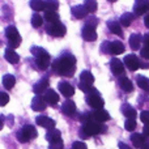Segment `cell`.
Wrapping results in <instances>:
<instances>
[{
    "instance_id": "ffe728a7",
    "label": "cell",
    "mask_w": 149,
    "mask_h": 149,
    "mask_svg": "<svg viewBox=\"0 0 149 149\" xmlns=\"http://www.w3.org/2000/svg\"><path fill=\"white\" fill-rule=\"evenodd\" d=\"M4 58H5V60H7L8 63H10V64H16V63H18V60H20V56H18V54L13 49H10V47L5 50Z\"/></svg>"
},
{
    "instance_id": "83f0119b",
    "label": "cell",
    "mask_w": 149,
    "mask_h": 149,
    "mask_svg": "<svg viewBox=\"0 0 149 149\" xmlns=\"http://www.w3.org/2000/svg\"><path fill=\"white\" fill-rule=\"evenodd\" d=\"M135 17H136V16H135L134 13L127 12V13H124V15L120 17V21H119V22H120L122 26H126V28H127V26H130L132 24V21L135 20Z\"/></svg>"
},
{
    "instance_id": "f6af8a7d",
    "label": "cell",
    "mask_w": 149,
    "mask_h": 149,
    "mask_svg": "<svg viewBox=\"0 0 149 149\" xmlns=\"http://www.w3.org/2000/svg\"><path fill=\"white\" fill-rule=\"evenodd\" d=\"M140 55H141V58H144V59L149 60V47L145 46L144 49H141V51H140Z\"/></svg>"
},
{
    "instance_id": "2e32d148",
    "label": "cell",
    "mask_w": 149,
    "mask_h": 149,
    "mask_svg": "<svg viewBox=\"0 0 149 149\" xmlns=\"http://www.w3.org/2000/svg\"><path fill=\"white\" fill-rule=\"evenodd\" d=\"M47 88H49V79H42V80H39L38 82H37L36 85L33 86V92L36 93L37 95H39V94H42V93H46L47 92Z\"/></svg>"
},
{
    "instance_id": "ac0fdd59",
    "label": "cell",
    "mask_w": 149,
    "mask_h": 149,
    "mask_svg": "<svg viewBox=\"0 0 149 149\" xmlns=\"http://www.w3.org/2000/svg\"><path fill=\"white\" fill-rule=\"evenodd\" d=\"M110 68H111V72H113L114 74H122L124 72V64L119 59H116V58L111 59Z\"/></svg>"
},
{
    "instance_id": "e575fe53",
    "label": "cell",
    "mask_w": 149,
    "mask_h": 149,
    "mask_svg": "<svg viewBox=\"0 0 149 149\" xmlns=\"http://www.w3.org/2000/svg\"><path fill=\"white\" fill-rule=\"evenodd\" d=\"M84 5L86 7L89 13H94L97 10V0H85Z\"/></svg>"
},
{
    "instance_id": "3957f363",
    "label": "cell",
    "mask_w": 149,
    "mask_h": 149,
    "mask_svg": "<svg viewBox=\"0 0 149 149\" xmlns=\"http://www.w3.org/2000/svg\"><path fill=\"white\" fill-rule=\"evenodd\" d=\"M105 131H106V128L101 123L94 122V120H89L80 130V136H81L82 139H88V137L94 136V135H98V134H102V132H105Z\"/></svg>"
},
{
    "instance_id": "4dcf8cb0",
    "label": "cell",
    "mask_w": 149,
    "mask_h": 149,
    "mask_svg": "<svg viewBox=\"0 0 149 149\" xmlns=\"http://www.w3.org/2000/svg\"><path fill=\"white\" fill-rule=\"evenodd\" d=\"M30 7L36 12H39V10L46 9V3L43 0H30Z\"/></svg>"
},
{
    "instance_id": "ab89813d",
    "label": "cell",
    "mask_w": 149,
    "mask_h": 149,
    "mask_svg": "<svg viewBox=\"0 0 149 149\" xmlns=\"http://www.w3.org/2000/svg\"><path fill=\"white\" fill-rule=\"evenodd\" d=\"M110 46H111V42L105 41L101 45V51H102L103 54H110Z\"/></svg>"
},
{
    "instance_id": "5bb4252c",
    "label": "cell",
    "mask_w": 149,
    "mask_h": 149,
    "mask_svg": "<svg viewBox=\"0 0 149 149\" xmlns=\"http://www.w3.org/2000/svg\"><path fill=\"white\" fill-rule=\"evenodd\" d=\"M58 88H59V92L62 93V94L64 95V97H67V98L72 97V95L74 94V89H73V86L70 84V82L62 81V82H59Z\"/></svg>"
},
{
    "instance_id": "7bdbcfd3",
    "label": "cell",
    "mask_w": 149,
    "mask_h": 149,
    "mask_svg": "<svg viewBox=\"0 0 149 149\" xmlns=\"http://www.w3.org/2000/svg\"><path fill=\"white\" fill-rule=\"evenodd\" d=\"M140 119L144 124H149V111H143L140 114Z\"/></svg>"
},
{
    "instance_id": "e0dca14e",
    "label": "cell",
    "mask_w": 149,
    "mask_h": 149,
    "mask_svg": "<svg viewBox=\"0 0 149 149\" xmlns=\"http://www.w3.org/2000/svg\"><path fill=\"white\" fill-rule=\"evenodd\" d=\"M62 113L67 116H72L74 113H76V105H74L73 101L67 100L62 106Z\"/></svg>"
},
{
    "instance_id": "5b68a950",
    "label": "cell",
    "mask_w": 149,
    "mask_h": 149,
    "mask_svg": "<svg viewBox=\"0 0 149 149\" xmlns=\"http://www.w3.org/2000/svg\"><path fill=\"white\" fill-rule=\"evenodd\" d=\"M86 102H88V105H89L90 107H93L94 110H101V109L103 107V105H105L102 97H101L100 93L95 89H93L89 94H86Z\"/></svg>"
},
{
    "instance_id": "ee69618b",
    "label": "cell",
    "mask_w": 149,
    "mask_h": 149,
    "mask_svg": "<svg viewBox=\"0 0 149 149\" xmlns=\"http://www.w3.org/2000/svg\"><path fill=\"white\" fill-rule=\"evenodd\" d=\"M72 149H88V147L82 141H74L72 144Z\"/></svg>"
},
{
    "instance_id": "f1b7e54d",
    "label": "cell",
    "mask_w": 149,
    "mask_h": 149,
    "mask_svg": "<svg viewBox=\"0 0 149 149\" xmlns=\"http://www.w3.org/2000/svg\"><path fill=\"white\" fill-rule=\"evenodd\" d=\"M80 82L92 85L93 82H94V77H93L92 72H89V71H82L81 74H80Z\"/></svg>"
},
{
    "instance_id": "7c38bea8",
    "label": "cell",
    "mask_w": 149,
    "mask_h": 149,
    "mask_svg": "<svg viewBox=\"0 0 149 149\" xmlns=\"http://www.w3.org/2000/svg\"><path fill=\"white\" fill-rule=\"evenodd\" d=\"M47 106V102L43 97L41 95H36V97L31 100V109L34 111H43Z\"/></svg>"
},
{
    "instance_id": "74e56055",
    "label": "cell",
    "mask_w": 149,
    "mask_h": 149,
    "mask_svg": "<svg viewBox=\"0 0 149 149\" xmlns=\"http://www.w3.org/2000/svg\"><path fill=\"white\" fill-rule=\"evenodd\" d=\"M136 120L135 119H127L126 122H124V128L127 130V131H135L136 130Z\"/></svg>"
},
{
    "instance_id": "8d00e7d4",
    "label": "cell",
    "mask_w": 149,
    "mask_h": 149,
    "mask_svg": "<svg viewBox=\"0 0 149 149\" xmlns=\"http://www.w3.org/2000/svg\"><path fill=\"white\" fill-rule=\"evenodd\" d=\"M98 18L94 17V16H90V17H86V22H85V26L88 28H92V29H95V26L98 25Z\"/></svg>"
},
{
    "instance_id": "836d02e7",
    "label": "cell",
    "mask_w": 149,
    "mask_h": 149,
    "mask_svg": "<svg viewBox=\"0 0 149 149\" xmlns=\"http://www.w3.org/2000/svg\"><path fill=\"white\" fill-rule=\"evenodd\" d=\"M42 24H43V18H42V16L39 15V13H34L33 16H31V25L34 26L36 29L41 28Z\"/></svg>"
},
{
    "instance_id": "d590c367",
    "label": "cell",
    "mask_w": 149,
    "mask_h": 149,
    "mask_svg": "<svg viewBox=\"0 0 149 149\" xmlns=\"http://www.w3.org/2000/svg\"><path fill=\"white\" fill-rule=\"evenodd\" d=\"M46 10H54L56 12V9L59 8V1L58 0H46Z\"/></svg>"
},
{
    "instance_id": "8fae6325",
    "label": "cell",
    "mask_w": 149,
    "mask_h": 149,
    "mask_svg": "<svg viewBox=\"0 0 149 149\" xmlns=\"http://www.w3.org/2000/svg\"><path fill=\"white\" fill-rule=\"evenodd\" d=\"M147 9H149V1L148 0H136L134 5V12L135 16H141L147 12Z\"/></svg>"
},
{
    "instance_id": "c3c4849f",
    "label": "cell",
    "mask_w": 149,
    "mask_h": 149,
    "mask_svg": "<svg viewBox=\"0 0 149 149\" xmlns=\"http://www.w3.org/2000/svg\"><path fill=\"white\" fill-rule=\"evenodd\" d=\"M119 149H132L130 148L127 144H124V143H119Z\"/></svg>"
},
{
    "instance_id": "d4e9b609",
    "label": "cell",
    "mask_w": 149,
    "mask_h": 149,
    "mask_svg": "<svg viewBox=\"0 0 149 149\" xmlns=\"http://www.w3.org/2000/svg\"><path fill=\"white\" fill-rule=\"evenodd\" d=\"M143 39L144 38H143L140 34H132V36L130 37V47H131L132 50H139Z\"/></svg>"
},
{
    "instance_id": "1f68e13d",
    "label": "cell",
    "mask_w": 149,
    "mask_h": 149,
    "mask_svg": "<svg viewBox=\"0 0 149 149\" xmlns=\"http://www.w3.org/2000/svg\"><path fill=\"white\" fill-rule=\"evenodd\" d=\"M137 85L140 89H143L145 93H149V79L144 76H139L137 77Z\"/></svg>"
},
{
    "instance_id": "7402d4cb",
    "label": "cell",
    "mask_w": 149,
    "mask_h": 149,
    "mask_svg": "<svg viewBox=\"0 0 149 149\" xmlns=\"http://www.w3.org/2000/svg\"><path fill=\"white\" fill-rule=\"evenodd\" d=\"M107 28H109V30H110L113 34H116V36H120V37L123 36L120 22H118V21H115V20L109 21V22H107Z\"/></svg>"
},
{
    "instance_id": "60d3db41",
    "label": "cell",
    "mask_w": 149,
    "mask_h": 149,
    "mask_svg": "<svg viewBox=\"0 0 149 149\" xmlns=\"http://www.w3.org/2000/svg\"><path fill=\"white\" fill-rule=\"evenodd\" d=\"M8 101H9V95H8L7 93H4V92L0 93V105L5 106L8 103Z\"/></svg>"
},
{
    "instance_id": "7dc6e473",
    "label": "cell",
    "mask_w": 149,
    "mask_h": 149,
    "mask_svg": "<svg viewBox=\"0 0 149 149\" xmlns=\"http://www.w3.org/2000/svg\"><path fill=\"white\" fill-rule=\"evenodd\" d=\"M143 41H144L145 46H148V47H149V33H148V34H145V36H144V39H143Z\"/></svg>"
},
{
    "instance_id": "52a82bcc",
    "label": "cell",
    "mask_w": 149,
    "mask_h": 149,
    "mask_svg": "<svg viewBox=\"0 0 149 149\" xmlns=\"http://www.w3.org/2000/svg\"><path fill=\"white\" fill-rule=\"evenodd\" d=\"M46 31H47V34H50L52 37H63L65 34V31H67V29H65L64 24L58 21V22L49 24L46 26Z\"/></svg>"
},
{
    "instance_id": "30bf717a",
    "label": "cell",
    "mask_w": 149,
    "mask_h": 149,
    "mask_svg": "<svg viewBox=\"0 0 149 149\" xmlns=\"http://www.w3.org/2000/svg\"><path fill=\"white\" fill-rule=\"evenodd\" d=\"M90 114H92V120L98 122V123H103V122H107L109 119H110V114H109L106 110H103V109L95 110Z\"/></svg>"
},
{
    "instance_id": "816d5d0a",
    "label": "cell",
    "mask_w": 149,
    "mask_h": 149,
    "mask_svg": "<svg viewBox=\"0 0 149 149\" xmlns=\"http://www.w3.org/2000/svg\"><path fill=\"white\" fill-rule=\"evenodd\" d=\"M109 1H111V3H114V1H116V0H109Z\"/></svg>"
},
{
    "instance_id": "4316f807",
    "label": "cell",
    "mask_w": 149,
    "mask_h": 149,
    "mask_svg": "<svg viewBox=\"0 0 149 149\" xmlns=\"http://www.w3.org/2000/svg\"><path fill=\"white\" fill-rule=\"evenodd\" d=\"M131 141H132V144H134V147L141 148L143 145L145 144V137H144V135H141V134H132Z\"/></svg>"
},
{
    "instance_id": "9a60e30c",
    "label": "cell",
    "mask_w": 149,
    "mask_h": 149,
    "mask_svg": "<svg viewBox=\"0 0 149 149\" xmlns=\"http://www.w3.org/2000/svg\"><path fill=\"white\" fill-rule=\"evenodd\" d=\"M81 37L84 41L86 42H93L97 39V33H95V29L88 28V26H84L81 30Z\"/></svg>"
},
{
    "instance_id": "d6a6232c",
    "label": "cell",
    "mask_w": 149,
    "mask_h": 149,
    "mask_svg": "<svg viewBox=\"0 0 149 149\" xmlns=\"http://www.w3.org/2000/svg\"><path fill=\"white\" fill-rule=\"evenodd\" d=\"M45 20L49 21L50 24L58 22V21H59V16H58V13L54 12V10H46V12H45Z\"/></svg>"
},
{
    "instance_id": "bcb514c9",
    "label": "cell",
    "mask_w": 149,
    "mask_h": 149,
    "mask_svg": "<svg viewBox=\"0 0 149 149\" xmlns=\"http://www.w3.org/2000/svg\"><path fill=\"white\" fill-rule=\"evenodd\" d=\"M143 131H144V136H149V124H145Z\"/></svg>"
},
{
    "instance_id": "9c48e42d",
    "label": "cell",
    "mask_w": 149,
    "mask_h": 149,
    "mask_svg": "<svg viewBox=\"0 0 149 149\" xmlns=\"http://www.w3.org/2000/svg\"><path fill=\"white\" fill-rule=\"evenodd\" d=\"M36 123L38 124V126L43 127V128H47V130H54L55 128V120L51 118H49V116H37L36 119Z\"/></svg>"
},
{
    "instance_id": "cb8c5ba5",
    "label": "cell",
    "mask_w": 149,
    "mask_h": 149,
    "mask_svg": "<svg viewBox=\"0 0 149 149\" xmlns=\"http://www.w3.org/2000/svg\"><path fill=\"white\" fill-rule=\"evenodd\" d=\"M122 113L124 116H127V119H135L136 118V110L132 107L128 103H124L122 105Z\"/></svg>"
},
{
    "instance_id": "7a4b0ae2",
    "label": "cell",
    "mask_w": 149,
    "mask_h": 149,
    "mask_svg": "<svg viewBox=\"0 0 149 149\" xmlns=\"http://www.w3.org/2000/svg\"><path fill=\"white\" fill-rule=\"evenodd\" d=\"M31 54L36 56V64L39 70L45 71L50 67V63H51V59H50V55L46 50H43L42 47H31Z\"/></svg>"
},
{
    "instance_id": "603a6c76",
    "label": "cell",
    "mask_w": 149,
    "mask_h": 149,
    "mask_svg": "<svg viewBox=\"0 0 149 149\" xmlns=\"http://www.w3.org/2000/svg\"><path fill=\"white\" fill-rule=\"evenodd\" d=\"M46 139H47V141H50V143L59 141V140H62V132L56 128L49 130V132L46 134Z\"/></svg>"
},
{
    "instance_id": "f907efd6",
    "label": "cell",
    "mask_w": 149,
    "mask_h": 149,
    "mask_svg": "<svg viewBox=\"0 0 149 149\" xmlns=\"http://www.w3.org/2000/svg\"><path fill=\"white\" fill-rule=\"evenodd\" d=\"M141 149H149V143H148V141H145V144L141 147Z\"/></svg>"
},
{
    "instance_id": "f546056e",
    "label": "cell",
    "mask_w": 149,
    "mask_h": 149,
    "mask_svg": "<svg viewBox=\"0 0 149 149\" xmlns=\"http://www.w3.org/2000/svg\"><path fill=\"white\" fill-rule=\"evenodd\" d=\"M15 84H16V79L13 74H5L3 77V86L5 89H12L15 86Z\"/></svg>"
},
{
    "instance_id": "d6986e66",
    "label": "cell",
    "mask_w": 149,
    "mask_h": 149,
    "mask_svg": "<svg viewBox=\"0 0 149 149\" xmlns=\"http://www.w3.org/2000/svg\"><path fill=\"white\" fill-rule=\"evenodd\" d=\"M43 98L46 100V102L49 103V105H51V106L56 105V103L59 102V95H58V93L55 92V90H52V89H47V92L45 93Z\"/></svg>"
},
{
    "instance_id": "681fc988",
    "label": "cell",
    "mask_w": 149,
    "mask_h": 149,
    "mask_svg": "<svg viewBox=\"0 0 149 149\" xmlns=\"http://www.w3.org/2000/svg\"><path fill=\"white\" fill-rule=\"evenodd\" d=\"M144 24H145V26H147V28H149V15H147L144 17Z\"/></svg>"
},
{
    "instance_id": "8992f818",
    "label": "cell",
    "mask_w": 149,
    "mask_h": 149,
    "mask_svg": "<svg viewBox=\"0 0 149 149\" xmlns=\"http://www.w3.org/2000/svg\"><path fill=\"white\" fill-rule=\"evenodd\" d=\"M5 36H7V38H8V42H9V47H10V49H16V47L20 46L21 37H20L17 29H16L15 26H12V25L8 26L7 30H5Z\"/></svg>"
},
{
    "instance_id": "f35d334b",
    "label": "cell",
    "mask_w": 149,
    "mask_h": 149,
    "mask_svg": "<svg viewBox=\"0 0 149 149\" xmlns=\"http://www.w3.org/2000/svg\"><path fill=\"white\" fill-rule=\"evenodd\" d=\"M79 88H80V89H81V90H82V92H84V93H86V94H89V93L92 92L93 89H94V88H93L92 85L84 84V82H80V84H79Z\"/></svg>"
},
{
    "instance_id": "b9f144b4",
    "label": "cell",
    "mask_w": 149,
    "mask_h": 149,
    "mask_svg": "<svg viewBox=\"0 0 149 149\" xmlns=\"http://www.w3.org/2000/svg\"><path fill=\"white\" fill-rule=\"evenodd\" d=\"M63 147H64V143L62 140H59V141H55V143H50L49 149H63Z\"/></svg>"
},
{
    "instance_id": "6da1fadb",
    "label": "cell",
    "mask_w": 149,
    "mask_h": 149,
    "mask_svg": "<svg viewBox=\"0 0 149 149\" xmlns=\"http://www.w3.org/2000/svg\"><path fill=\"white\" fill-rule=\"evenodd\" d=\"M52 71L60 76H73L76 71V58L72 54H63L52 63Z\"/></svg>"
},
{
    "instance_id": "ba28073f",
    "label": "cell",
    "mask_w": 149,
    "mask_h": 149,
    "mask_svg": "<svg viewBox=\"0 0 149 149\" xmlns=\"http://www.w3.org/2000/svg\"><path fill=\"white\" fill-rule=\"evenodd\" d=\"M124 64H126V67L130 71H136L140 68V60L136 55L130 54V55H126V58H124Z\"/></svg>"
},
{
    "instance_id": "277c9868",
    "label": "cell",
    "mask_w": 149,
    "mask_h": 149,
    "mask_svg": "<svg viewBox=\"0 0 149 149\" xmlns=\"http://www.w3.org/2000/svg\"><path fill=\"white\" fill-rule=\"evenodd\" d=\"M37 135H38V132H37L36 127L31 126V124H26L16 134V137L20 143H28L29 140L36 139Z\"/></svg>"
},
{
    "instance_id": "44dd1931",
    "label": "cell",
    "mask_w": 149,
    "mask_h": 149,
    "mask_svg": "<svg viewBox=\"0 0 149 149\" xmlns=\"http://www.w3.org/2000/svg\"><path fill=\"white\" fill-rule=\"evenodd\" d=\"M119 86H120V89L126 93H131L132 90H134V84H132L131 80L126 76L119 79Z\"/></svg>"
},
{
    "instance_id": "4fadbf2b",
    "label": "cell",
    "mask_w": 149,
    "mask_h": 149,
    "mask_svg": "<svg viewBox=\"0 0 149 149\" xmlns=\"http://www.w3.org/2000/svg\"><path fill=\"white\" fill-rule=\"evenodd\" d=\"M71 12H72V16L77 20H81V18H85L88 16V9L85 5H74V7L71 8Z\"/></svg>"
},
{
    "instance_id": "484cf974",
    "label": "cell",
    "mask_w": 149,
    "mask_h": 149,
    "mask_svg": "<svg viewBox=\"0 0 149 149\" xmlns=\"http://www.w3.org/2000/svg\"><path fill=\"white\" fill-rule=\"evenodd\" d=\"M124 52V45L119 41L115 42H111V46H110V54L113 55H119V54H123Z\"/></svg>"
}]
</instances>
